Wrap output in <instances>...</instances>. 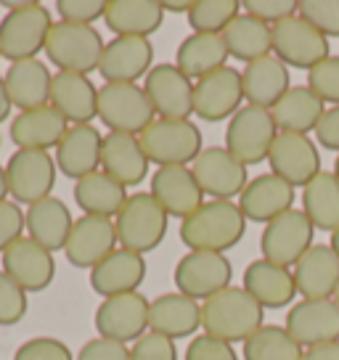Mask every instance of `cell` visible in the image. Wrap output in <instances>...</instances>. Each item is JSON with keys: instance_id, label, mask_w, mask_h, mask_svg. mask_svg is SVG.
<instances>
[{"instance_id": "31", "label": "cell", "mask_w": 339, "mask_h": 360, "mask_svg": "<svg viewBox=\"0 0 339 360\" xmlns=\"http://www.w3.org/2000/svg\"><path fill=\"white\" fill-rule=\"evenodd\" d=\"M292 75L289 67L273 56L257 58L252 64H244L241 72V88H244V101L260 109H273L292 88Z\"/></svg>"}, {"instance_id": "55", "label": "cell", "mask_w": 339, "mask_h": 360, "mask_svg": "<svg viewBox=\"0 0 339 360\" xmlns=\"http://www.w3.org/2000/svg\"><path fill=\"white\" fill-rule=\"evenodd\" d=\"M11 117V98H8V90H6V82L0 77V122H6Z\"/></svg>"}, {"instance_id": "5", "label": "cell", "mask_w": 339, "mask_h": 360, "mask_svg": "<svg viewBox=\"0 0 339 360\" xmlns=\"http://www.w3.org/2000/svg\"><path fill=\"white\" fill-rule=\"evenodd\" d=\"M167 223L170 214L159 207L151 191H138L127 196L124 207L114 217L117 244L130 252H138V255H146L165 241Z\"/></svg>"}, {"instance_id": "12", "label": "cell", "mask_w": 339, "mask_h": 360, "mask_svg": "<svg viewBox=\"0 0 339 360\" xmlns=\"http://www.w3.org/2000/svg\"><path fill=\"white\" fill-rule=\"evenodd\" d=\"M56 159L48 151H16L6 165L8 196L16 204H30L48 199L56 186Z\"/></svg>"}, {"instance_id": "47", "label": "cell", "mask_w": 339, "mask_h": 360, "mask_svg": "<svg viewBox=\"0 0 339 360\" xmlns=\"http://www.w3.org/2000/svg\"><path fill=\"white\" fill-rule=\"evenodd\" d=\"M56 13L58 22L93 27V22L103 19L106 13V0H58Z\"/></svg>"}, {"instance_id": "36", "label": "cell", "mask_w": 339, "mask_h": 360, "mask_svg": "<svg viewBox=\"0 0 339 360\" xmlns=\"http://www.w3.org/2000/svg\"><path fill=\"white\" fill-rule=\"evenodd\" d=\"M271 114L279 133L307 135L310 130L316 133L321 117L326 114V103L321 101L307 85H294L281 101L273 106Z\"/></svg>"}, {"instance_id": "6", "label": "cell", "mask_w": 339, "mask_h": 360, "mask_svg": "<svg viewBox=\"0 0 339 360\" xmlns=\"http://www.w3.org/2000/svg\"><path fill=\"white\" fill-rule=\"evenodd\" d=\"M138 138H141V146L146 151L148 162H154L157 167H175V165L188 167L204 151L202 130L191 120L157 117Z\"/></svg>"}, {"instance_id": "40", "label": "cell", "mask_w": 339, "mask_h": 360, "mask_svg": "<svg viewBox=\"0 0 339 360\" xmlns=\"http://www.w3.org/2000/svg\"><path fill=\"white\" fill-rule=\"evenodd\" d=\"M223 40H226L231 58H238L244 64H252V61L273 53L271 27L255 16H249V13H238L236 19L228 24Z\"/></svg>"}, {"instance_id": "28", "label": "cell", "mask_w": 339, "mask_h": 360, "mask_svg": "<svg viewBox=\"0 0 339 360\" xmlns=\"http://www.w3.org/2000/svg\"><path fill=\"white\" fill-rule=\"evenodd\" d=\"M146 278V259L138 252H130L124 247H117L103 257L96 268L91 270V286L96 294L106 297H117V294L138 292V286Z\"/></svg>"}, {"instance_id": "50", "label": "cell", "mask_w": 339, "mask_h": 360, "mask_svg": "<svg viewBox=\"0 0 339 360\" xmlns=\"http://www.w3.org/2000/svg\"><path fill=\"white\" fill-rule=\"evenodd\" d=\"M241 8H244V13H249V16H255V19L265 22L268 27H273V24L294 16L297 13V3L294 0H244Z\"/></svg>"}, {"instance_id": "15", "label": "cell", "mask_w": 339, "mask_h": 360, "mask_svg": "<svg viewBox=\"0 0 339 360\" xmlns=\"http://www.w3.org/2000/svg\"><path fill=\"white\" fill-rule=\"evenodd\" d=\"M204 196L226 199L241 196L249 183L247 165H241L226 146H207L191 165Z\"/></svg>"}, {"instance_id": "43", "label": "cell", "mask_w": 339, "mask_h": 360, "mask_svg": "<svg viewBox=\"0 0 339 360\" xmlns=\"http://www.w3.org/2000/svg\"><path fill=\"white\" fill-rule=\"evenodd\" d=\"M297 16L316 27L324 37H339V0H302L297 3Z\"/></svg>"}, {"instance_id": "35", "label": "cell", "mask_w": 339, "mask_h": 360, "mask_svg": "<svg viewBox=\"0 0 339 360\" xmlns=\"http://www.w3.org/2000/svg\"><path fill=\"white\" fill-rule=\"evenodd\" d=\"M103 22L117 37H148L165 22L162 0H106Z\"/></svg>"}, {"instance_id": "56", "label": "cell", "mask_w": 339, "mask_h": 360, "mask_svg": "<svg viewBox=\"0 0 339 360\" xmlns=\"http://www.w3.org/2000/svg\"><path fill=\"white\" fill-rule=\"evenodd\" d=\"M193 0H162V8H165V13L167 11H175V13H188V8H191Z\"/></svg>"}, {"instance_id": "44", "label": "cell", "mask_w": 339, "mask_h": 360, "mask_svg": "<svg viewBox=\"0 0 339 360\" xmlns=\"http://www.w3.org/2000/svg\"><path fill=\"white\" fill-rule=\"evenodd\" d=\"M307 88L328 106H339V56H326L307 72Z\"/></svg>"}, {"instance_id": "1", "label": "cell", "mask_w": 339, "mask_h": 360, "mask_svg": "<svg viewBox=\"0 0 339 360\" xmlns=\"http://www.w3.org/2000/svg\"><path fill=\"white\" fill-rule=\"evenodd\" d=\"M247 233V217L238 204L210 199L186 220H181V241L188 252H217L226 255Z\"/></svg>"}, {"instance_id": "17", "label": "cell", "mask_w": 339, "mask_h": 360, "mask_svg": "<svg viewBox=\"0 0 339 360\" xmlns=\"http://www.w3.org/2000/svg\"><path fill=\"white\" fill-rule=\"evenodd\" d=\"M271 172L286 180L289 186L305 188L310 180L321 172V154L318 146L310 141V135L300 133H279L268 154Z\"/></svg>"}, {"instance_id": "23", "label": "cell", "mask_w": 339, "mask_h": 360, "mask_svg": "<svg viewBox=\"0 0 339 360\" xmlns=\"http://www.w3.org/2000/svg\"><path fill=\"white\" fill-rule=\"evenodd\" d=\"M154 45L148 37H114L103 48L98 75L103 82H136L151 72Z\"/></svg>"}, {"instance_id": "25", "label": "cell", "mask_w": 339, "mask_h": 360, "mask_svg": "<svg viewBox=\"0 0 339 360\" xmlns=\"http://www.w3.org/2000/svg\"><path fill=\"white\" fill-rule=\"evenodd\" d=\"M302 300H331L339 286V257L328 244H313L292 268Z\"/></svg>"}, {"instance_id": "16", "label": "cell", "mask_w": 339, "mask_h": 360, "mask_svg": "<svg viewBox=\"0 0 339 360\" xmlns=\"http://www.w3.org/2000/svg\"><path fill=\"white\" fill-rule=\"evenodd\" d=\"M143 90L162 120H188L193 114V82L175 64H157L143 77Z\"/></svg>"}, {"instance_id": "7", "label": "cell", "mask_w": 339, "mask_h": 360, "mask_svg": "<svg viewBox=\"0 0 339 360\" xmlns=\"http://www.w3.org/2000/svg\"><path fill=\"white\" fill-rule=\"evenodd\" d=\"M98 120L109 133L141 135L157 120V112L136 82H103L98 88Z\"/></svg>"}, {"instance_id": "29", "label": "cell", "mask_w": 339, "mask_h": 360, "mask_svg": "<svg viewBox=\"0 0 339 360\" xmlns=\"http://www.w3.org/2000/svg\"><path fill=\"white\" fill-rule=\"evenodd\" d=\"M262 310H281L286 304L294 302L297 297V283L289 268H281L268 259H252L244 268V283Z\"/></svg>"}, {"instance_id": "13", "label": "cell", "mask_w": 339, "mask_h": 360, "mask_svg": "<svg viewBox=\"0 0 339 360\" xmlns=\"http://www.w3.org/2000/svg\"><path fill=\"white\" fill-rule=\"evenodd\" d=\"M148 302L141 292L106 297L96 307V331L98 337L117 339V342H138L148 331Z\"/></svg>"}, {"instance_id": "39", "label": "cell", "mask_w": 339, "mask_h": 360, "mask_svg": "<svg viewBox=\"0 0 339 360\" xmlns=\"http://www.w3.org/2000/svg\"><path fill=\"white\" fill-rule=\"evenodd\" d=\"M302 212L318 231L334 233L339 228V180L334 172L321 169L302 188Z\"/></svg>"}, {"instance_id": "22", "label": "cell", "mask_w": 339, "mask_h": 360, "mask_svg": "<svg viewBox=\"0 0 339 360\" xmlns=\"http://www.w3.org/2000/svg\"><path fill=\"white\" fill-rule=\"evenodd\" d=\"M294 186L281 180L273 172L257 175L247 183L244 193L238 196V210L247 217V223H262L268 225L279 214L294 210Z\"/></svg>"}, {"instance_id": "59", "label": "cell", "mask_w": 339, "mask_h": 360, "mask_svg": "<svg viewBox=\"0 0 339 360\" xmlns=\"http://www.w3.org/2000/svg\"><path fill=\"white\" fill-rule=\"evenodd\" d=\"M334 175H337V180H339V154H337V162H334V169H331Z\"/></svg>"}, {"instance_id": "33", "label": "cell", "mask_w": 339, "mask_h": 360, "mask_svg": "<svg viewBox=\"0 0 339 360\" xmlns=\"http://www.w3.org/2000/svg\"><path fill=\"white\" fill-rule=\"evenodd\" d=\"M3 82L8 90L11 106H16L19 112H30V109H40V106L51 103L53 75L46 61H40V58H27V61L11 64L8 72L3 75Z\"/></svg>"}, {"instance_id": "51", "label": "cell", "mask_w": 339, "mask_h": 360, "mask_svg": "<svg viewBox=\"0 0 339 360\" xmlns=\"http://www.w3.org/2000/svg\"><path fill=\"white\" fill-rule=\"evenodd\" d=\"M24 231H27V225H24L22 207L16 202H11V199L0 202V255L11 247V244H16L22 238Z\"/></svg>"}, {"instance_id": "27", "label": "cell", "mask_w": 339, "mask_h": 360, "mask_svg": "<svg viewBox=\"0 0 339 360\" xmlns=\"http://www.w3.org/2000/svg\"><path fill=\"white\" fill-rule=\"evenodd\" d=\"M103 135L93 124H69L61 143L56 146V167L67 178L79 180L101 167Z\"/></svg>"}, {"instance_id": "34", "label": "cell", "mask_w": 339, "mask_h": 360, "mask_svg": "<svg viewBox=\"0 0 339 360\" xmlns=\"http://www.w3.org/2000/svg\"><path fill=\"white\" fill-rule=\"evenodd\" d=\"M24 225H27V236L37 241L48 252H58L67 247L69 231L75 225V217L69 212V207L56 196H48L34 202L24 212Z\"/></svg>"}, {"instance_id": "48", "label": "cell", "mask_w": 339, "mask_h": 360, "mask_svg": "<svg viewBox=\"0 0 339 360\" xmlns=\"http://www.w3.org/2000/svg\"><path fill=\"white\" fill-rule=\"evenodd\" d=\"M130 360H178V347L172 339L157 331H146L138 342H133Z\"/></svg>"}, {"instance_id": "42", "label": "cell", "mask_w": 339, "mask_h": 360, "mask_svg": "<svg viewBox=\"0 0 339 360\" xmlns=\"http://www.w3.org/2000/svg\"><path fill=\"white\" fill-rule=\"evenodd\" d=\"M238 13H241L238 0H193L186 16H188L193 32L223 34Z\"/></svg>"}, {"instance_id": "26", "label": "cell", "mask_w": 339, "mask_h": 360, "mask_svg": "<svg viewBox=\"0 0 339 360\" xmlns=\"http://www.w3.org/2000/svg\"><path fill=\"white\" fill-rule=\"evenodd\" d=\"M51 106L69 124H91L98 117V88L85 75L56 72L51 82Z\"/></svg>"}, {"instance_id": "52", "label": "cell", "mask_w": 339, "mask_h": 360, "mask_svg": "<svg viewBox=\"0 0 339 360\" xmlns=\"http://www.w3.org/2000/svg\"><path fill=\"white\" fill-rule=\"evenodd\" d=\"M77 360H130V347L117 339L93 337L79 347Z\"/></svg>"}, {"instance_id": "2", "label": "cell", "mask_w": 339, "mask_h": 360, "mask_svg": "<svg viewBox=\"0 0 339 360\" xmlns=\"http://www.w3.org/2000/svg\"><path fill=\"white\" fill-rule=\"evenodd\" d=\"M262 313L265 310L244 286H228L202 302V328L228 345H244L262 326Z\"/></svg>"}, {"instance_id": "38", "label": "cell", "mask_w": 339, "mask_h": 360, "mask_svg": "<svg viewBox=\"0 0 339 360\" xmlns=\"http://www.w3.org/2000/svg\"><path fill=\"white\" fill-rule=\"evenodd\" d=\"M127 202V186L109 178L103 169L75 180V204L85 214L114 220Z\"/></svg>"}, {"instance_id": "46", "label": "cell", "mask_w": 339, "mask_h": 360, "mask_svg": "<svg viewBox=\"0 0 339 360\" xmlns=\"http://www.w3.org/2000/svg\"><path fill=\"white\" fill-rule=\"evenodd\" d=\"M13 360H75L72 349L53 337H34L27 339L13 352Z\"/></svg>"}, {"instance_id": "19", "label": "cell", "mask_w": 339, "mask_h": 360, "mask_svg": "<svg viewBox=\"0 0 339 360\" xmlns=\"http://www.w3.org/2000/svg\"><path fill=\"white\" fill-rule=\"evenodd\" d=\"M286 331L302 349L339 342V307L334 300H302L286 313Z\"/></svg>"}, {"instance_id": "9", "label": "cell", "mask_w": 339, "mask_h": 360, "mask_svg": "<svg viewBox=\"0 0 339 360\" xmlns=\"http://www.w3.org/2000/svg\"><path fill=\"white\" fill-rule=\"evenodd\" d=\"M271 43H273V56L283 61L289 69H310L321 64L328 51V37L318 32L316 27L302 19V16H289L283 22L271 27Z\"/></svg>"}, {"instance_id": "61", "label": "cell", "mask_w": 339, "mask_h": 360, "mask_svg": "<svg viewBox=\"0 0 339 360\" xmlns=\"http://www.w3.org/2000/svg\"><path fill=\"white\" fill-rule=\"evenodd\" d=\"M0 58H3V53H0Z\"/></svg>"}, {"instance_id": "4", "label": "cell", "mask_w": 339, "mask_h": 360, "mask_svg": "<svg viewBox=\"0 0 339 360\" xmlns=\"http://www.w3.org/2000/svg\"><path fill=\"white\" fill-rule=\"evenodd\" d=\"M103 48L106 43L96 27L53 22L46 40V56L58 72H72V75L88 77L91 72H98Z\"/></svg>"}, {"instance_id": "49", "label": "cell", "mask_w": 339, "mask_h": 360, "mask_svg": "<svg viewBox=\"0 0 339 360\" xmlns=\"http://www.w3.org/2000/svg\"><path fill=\"white\" fill-rule=\"evenodd\" d=\"M183 360H238V352L234 349V345H228L223 339L199 334L186 347V358Z\"/></svg>"}, {"instance_id": "37", "label": "cell", "mask_w": 339, "mask_h": 360, "mask_svg": "<svg viewBox=\"0 0 339 360\" xmlns=\"http://www.w3.org/2000/svg\"><path fill=\"white\" fill-rule=\"evenodd\" d=\"M228 58H231V53H228L223 34L193 32L178 45L175 67L181 69L188 79H202L217 72V69L228 67Z\"/></svg>"}, {"instance_id": "32", "label": "cell", "mask_w": 339, "mask_h": 360, "mask_svg": "<svg viewBox=\"0 0 339 360\" xmlns=\"http://www.w3.org/2000/svg\"><path fill=\"white\" fill-rule=\"evenodd\" d=\"M148 157L141 138L130 133H109L103 135L101 148V169L109 178L120 180L122 186H138L148 175Z\"/></svg>"}, {"instance_id": "8", "label": "cell", "mask_w": 339, "mask_h": 360, "mask_svg": "<svg viewBox=\"0 0 339 360\" xmlns=\"http://www.w3.org/2000/svg\"><path fill=\"white\" fill-rule=\"evenodd\" d=\"M279 138V127L273 122L271 109H260L244 103L226 127V148L241 165H260L268 162L273 141Z\"/></svg>"}, {"instance_id": "11", "label": "cell", "mask_w": 339, "mask_h": 360, "mask_svg": "<svg viewBox=\"0 0 339 360\" xmlns=\"http://www.w3.org/2000/svg\"><path fill=\"white\" fill-rule=\"evenodd\" d=\"M313 233H316V228L302 210L294 207L289 212L279 214L276 220H271L262 228V259L276 262L281 268H294L297 259L313 247Z\"/></svg>"}, {"instance_id": "60", "label": "cell", "mask_w": 339, "mask_h": 360, "mask_svg": "<svg viewBox=\"0 0 339 360\" xmlns=\"http://www.w3.org/2000/svg\"><path fill=\"white\" fill-rule=\"evenodd\" d=\"M334 302H337V307H339V286H337V292H334V297H331Z\"/></svg>"}, {"instance_id": "57", "label": "cell", "mask_w": 339, "mask_h": 360, "mask_svg": "<svg viewBox=\"0 0 339 360\" xmlns=\"http://www.w3.org/2000/svg\"><path fill=\"white\" fill-rule=\"evenodd\" d=\"M8 199V178H6V167L0 165V202Z\"/></svg>"}, {"instance_id": "58", "label": "cell", "mask_w": 339, "mask_h": 360, "mask_svg": "<svg viewBox=\"0 0 339 360\" xmlns=\"http://www.w3.org/2000/svg\"><path fill=\"white\" fill-rule=\"evenodd\" d=\"M328 247L334 249V255L339 257V228L334 231V233H331V241H328Z\"/></svg>"}, {"instance_id": "53", "label": "cell", "mask_w": 339, "mask_h": 360, "mask_svg": "<svg viewBox=\"0 0 339 360\" xmlns=\"http://www.w3.org/2000/svg\"><path fill=\"white\" fill-rule=\"evenodd\" d=\"M316 141L328 151L339 154V106H328L316 127Z\"/></svg>"}, {"instance_id": "24", "label": "cell", "mask_w": 339, "mask_h": 360, "mask_svg": "<svg viewBox=\"0 0 339 360\" xmlns=\"http://www.w3.org/2000/svg\"><path fill=\"white\" fill-rule=\"evenodd\" d=\"M202 328V304L186 297L181 292L159 294L157 300H151L148 307V331H157L162 337L186 339L193 337Z\"/></svg>"}, {"instance_id": "54", "label": "cell", "mask_w": 339, "mask_h": 360, "mask_svg": "<svg viewBox=\"0 0 339 360\" xmlns=\"http://www.w3.org/2000/svg\"><path fill=\"white\" fill-rule=\"evenodd\" d=\"M302 360H339V342H326L316 345L302 352Z\"/></svg>"}, {"instance_id": "3", "label": "cell", "mask_w": 339, "mask_h": 360, "mask_svg": "<svg viewBox=\"0 0 339 360\" xmlns=\"http://www.w3.org/2000/svg\"><path fill=\"white\" fill-rule=\"evenodd\" d=\"M8 13L0 19V53L11 64L37 58L46 51L48 32L53 27V13L43 3H3Z\"/></svg>"}, {"instance_id": "10", "label": "cell", "mask_w": 339, "mask_h": 360, "mask_svg": "<svg viewBox=\"0 0 339 360\" xmlns=\"http://www.w3.org/2000/svg\"><path fill=\"white\" fill-rule=\"evenodd\" d=\"M231 278H234V265L226 255H217V252H186L172 273L178 292L196 302L199 300L204 302L212 294L228 289Z\"/></svg>"}, {"instance_id": "30", "label": "cell", "mask_w": 339, "mask_h": 360, "mask_svg": "<svg viewBox=\"0 0 339 360\" xmlns=\"http://www.w3.org/2000/svg\"><path fill=\"white\" fill-rule=\"evenodd\" d=\"M69 122L48 103L40 109L19 112L11 120V141L22 151H48L61 143Z\"/></svg>"}, {"instance_id": "14", "label": "cell", "mask_w": 339, "mask_h": 360, "mask_svg": "<svg viewBox=\"0 0 339 360\" xmlns=\"http://www.w3.org/2000/svg\"><path fill=\"white\" fill-rule=\"evenodd\" d=\"M244 88L241 72L223 67L193 82V114L204 122H223L241 109Z\"/></svg>"}, {"instance_id": "45", "label": "cell", "mask_w": 339, "mask_h": 360, "mask_svg": "<svg viewBox=\"0 0 339 360\" xmlns=\"http://www.w3.org/2000/svg\"><path fill=\"white\" fill-rule=\"evenodd\" d=\"M27 292L13 281L8 273L0 270V326H16L27 315Z\"/></svg>"}, {"instance_id": "18", "label": "cell", "mask_w": 339, "mask_h": 360, "mask_svg": "<svg viewBox=\"0 0 339 360\" xmlns=\"http://www.w3.org/2000/svg\"><path fill=\"white\" fill-rule=\"evenodd\" d=\"M3 273H8L27 294L46 292L56 278V259L53 252L30 236H22L3 252Z\"/></svg>"}, {"instance_id": "21", "label": "cell", "mask_w": 339, "mask_h": 360, "mask_svg": "<svg viewBox=\"0 0 339 360\" xmlns=\"http://www.w3.org/2000/svg\"><path fill=\"white\" fill-rule=\"evenodd\" d=\"M151 196L170 217H178V220H186L204 204V191L193 169L183 165L157 167V172L151 175Z\"/></svg>"}, {"instance_id": "41", "label": "cell", "mask_w": 339, "mask_h": 360, "mask_svg": "<svg viewBox=\"0 0 339 360\" xmlns=\"http://www.w3.org/2000/svg\"><path fill=\"white\" fill-rule=\"evenodd\" d=\"M302 352L286 326L276 323H262L244 342V360H302Z\"/></svg>"}, {"instance_id": "20", "label": "cell", "mask_w": 339, "mask_h": 360, "mask_svg": "<svg viewBox=\"0 0 339 360\" xmlns=\"http://www.w3.org/2000/svg\"><path fill=\"white\" fill-rule=\"evenodd\" d=\"M114 249H117L114 220L96 217V214H82L75 220L72 231H69L64 255L75 268L93 270L103 257H109Z\"/></svg>"}]
</instances>
